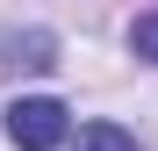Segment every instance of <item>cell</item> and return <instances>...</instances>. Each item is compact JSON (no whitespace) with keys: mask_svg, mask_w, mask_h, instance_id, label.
I'll return each mask as SVG.
<instances>
[{"mask_svg":"<svg viewBox=\"0 0 158 151\" xmlns=\"http://www.w3.org/2000/svg\"><path fill=\"white\" fill-rule=\"evenodd\" d=\"M65 137H72V108H65V101L29 94V101L7 108V144H15V151H58Z\"/></svg>","mask_w":158,"mask_h":151,"instance_id":"1","label":"cell"},{"mask_svg":"<svg viewBox=\"0 0 158 151\" xmlns=\"http://www.w3.org/2000/svg\"><path fill=\"white\" fill-rule=\"evenodd\" d=\"M129 50H137L144 65H158V7H151V15H137V22H129Z\"/></svg>","mask_w":158,"mask_h":151,"instance_id":"3","label":"cell"},{"mask_svg":"<svg viewBox=\"0 0 158 151\" xmlns=\"http://www.w3.org/2000/svg\"><path fill=\"white\" fill-rule=\"evenodd\" d=\"M72 151H137V137L122 130V122H86V130H79V144Z\"/></svg>","mask_w":158,"mask_h":151,"instance_id":"2","label":"cell"}]
</instances>
